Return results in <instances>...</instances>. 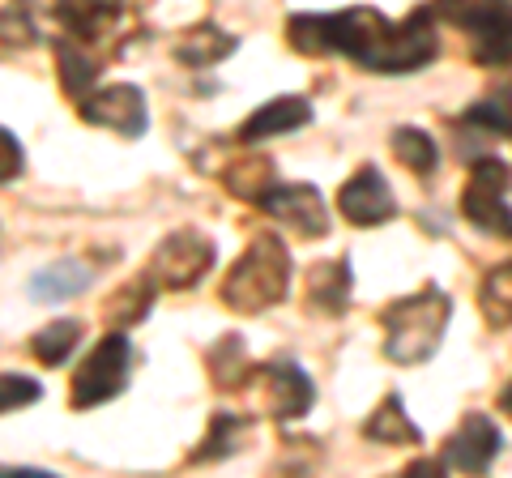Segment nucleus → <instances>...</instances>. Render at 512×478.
Returning a JSON list of instances; mask_svg holds the SVG:
<instances>
[{"mask_svg": "<svg viewBox=\"0 0 512 478\" xmlns=\"http://www.w3.org/2000/svg\"><path fill=\"white\" fill-rule=\"evenodd\" d=\"M124 0H56V22L73 39H103L120 22Z\"/></svg>", "mask_w": 512, "mask_h": 478, "instance_id": "ddd939ff", "label": "nucleus"}, {"mask_svg": "<svg viewBox=\"0 0 512 478\" xmlns=\"http://www.w3.org/2000/svg\"><path fill=\"white\" fill-rule=\"evenodd\" d=\"M235 52V35H222L218 26H197L188 30V35L180 39V47H175V56L184 60V65L192 69H205V65H218L222 56Z\"/></svg>", "mask_w": 512, "mask_h": 478, "instance_id": "a211bd4d", "label": "nucleus"}, {"mask_svg": "<svg viewBox=\"0 0 512 478\" xmlns=\"http://www.w3.org/2000/svg\"><path fill=\"white\" fill-rule=\"evenodd\" d=\"M508 5L512 0H431V13L444 18V22H453V26H461V30H478Z\"/></svg>", "mask_w": 512, "mask_h": 478, "instance_id": "b1692460", "label": "nucleus"}, {"mask_svg": "<svg viewBox=\"0 0 512 478\" xmlns=\"http://www.w3.org/2000/svg\"><path fill=\"white\" fill-rule=\"evenodd\" d=\"M478 304H483V316L495 329L512 325V261L495 265L483 278V286H478Z\"/></svg>", "mask_w": 512, "mask_h": 478, "instance_id": "aec40b11", "label": "nucleus"}, {"mask_svg": "<svg viewBox=\"0 0 512 478\" xmlns=\"http://www.w3.org/2000/svg\"><path fill=\"white\" fill-rule=\"evenodd\" d=\"M86 286H90V269L82 261H64V265H52V269H43V274H35L30 295H35L39 304H60V299H69V295H82Z\"/></svg>", "mask_w": 512, "mask_h": 478, "instance_id": "f3484780", "label": "nucleus"}, {"mask_svg": "<svg viewBox=\"0 0 512 478\" xmlns=\"http://www.w3.org/2000/svg\"><path fill=\"white\" fill-rule=\"evenodd\" d=\"M312 120V103L303 99V94H278V99H269L265 107H256L252 116L244 120V129H239V141H265V137H282V133H295L303 124Z\"/></svg>", "mask_w": 512, "mask_h": 478, "instance_id": "f8f14e48", "label": "nucleus"}, {"mask_svg": "<svg viewBox=\"0 0 512 478\" xmlns=\"http://www.w3.org/2000/svg\"><path fill=\"white\" fill-rule=\"evenodd\" d=\"M363 436L372 440V444H419V427H414V419L406 414L402 406V397L389 393L384 402L376 406V414L363 423Z\"/></svg>", "mask_w": 512, "mask_h": 478, "instance_id": "dca6fc26", "label": "nucleus"}, {"mask_svg": "<svg viewBox=\"0 0 512 478\" xmlns=\"http://www.w3.org/2000/svg\"><path fill=\"white\" fill-rule=\"evenodd\" d=\"M77 342H82V321H52L47 329L35 333L30 350H35V359L47 363V368H60V363L77 350Z\"/></svg>", "mask_w": 512, "mask_h": 478, "instance_id": "412c9836", "label": "nucleus"}, {"mask_svg": "<svg viewBox=\"0 0 512 478\" xmlns=\"http://www.w3.org/2000/svg\"><path fill=\"white\" fill-rule=\"evenodd\" d=\"M470 56H474V65H483V69L512 65V5L500 9L478 30H470Z\"/></svg>", "mask_w": 512, "mask_h": 478, "instance_id": "2eb2a0df", "label": "nucleus"}, {"mask_svg": "<svg viewBox=\"0 0 512 478\" xmlns=\"http://www.w3.org/2000/svg\"><path fill=\"white\" fill-rule=\"evenodd\" d=\"M291 286V252H286L282 235H256L248 252L231 265V274L222 278V304L231 312H265L286 299Z\"/></svg>", "mask_w": 512, "mask_h": 478, "instance_id": "7ed1b4c3", "label": "nucleus"}, {"mask_svg": "<svg viewBox=\"0 0 512 478\" xmlns=\"http://www.w3.org/2000/svg\"><path fill=\"white\" fill-rule=\"evenodd\" d=\"M248 376H252V368H248V359H244V342H239L235 333H227L222 346L214 350V380H218L222 389H239Z\"/></svg>", "mask_w": 512, "mask_h": 478, "instance_id": "a878e982", "label": "nucleus"}, {"mask_svg": "<svg viewBox=\"0 0 512 478\" xmlns=\"http://www.w3.org/2000/svg\"><path fill=\"white\" fill-rule=\"evenodd\" d=\"M338 210L350 227H380V222L397 218V197L389 180L380 175V167L363 163L350 180L338 188Z\"/></svg>", "mask_w": 512, "mask_h": 478, "instance_id": "9d476101", "label": "nucleus"}, {"mask_svg": "<svg viewBox=\"0 0 512 478\" xmlns=\"http://www.w3.org/2000/svg\"><path fill=\"white\" fill-rule=\"evenodd\" d=\"M508 184H512V171H508V163H500V158H478L470 167L466 193H461V214H466L470 227L512 239Z\"/></svg>", "mask_w": 512, "mask_h": 478, "instance_id": "20e7f679", "label": "nucleus"}, {"mask_svg": "<svg viewBox=\"0 0 512 478\" xmlns=\"http://www.w3.org/2000/svg\"><path fill=\"white\" fill-rule=\"evenodd\" d=\"M56 60H60V86L64 94H73V99H86L94 77H99V65L82 52V47L73 43H56Z\"/></svg>", "mask_w": 512, "mask_h": 478, "instance_id": "5701e85b", "label": "nucleus"}, {"mask_svg": "<svg viewBox=\"0 0 512 478\" xmlns=\"http://www.w3.org/2000/svg\"><path fill=\"white\" fill-rule=\"evenodd\" d=\"M154 291L158 286L150 282V278H141V282H133L128 291H120L116 299H111V321H120V325H133V321H141V316L150 312V304H154Z\"/></svg>", "mask_w": 512, "mask_h": 478, "instance_id": "cd10ccee", "label": "nucleus"}, {"mask_svg": "<svg viewBox=\"0 0 512 478\" xmlns=\"http://www.w3.org/2000/svg\"><path fill=\"white\" fill-rule=\"evenodd\" d=\"M448 316H453V304L440 286H423L406 299H397L393 308H384V355L402 368H414V363H427L440 350V338L448 329Z\"/></svg>", "mask_w": 512, "mask_h": 478, "instance_id": "f03ea898", "label": "nucleus"}, {"mask_svg": "<svg viewBox=\"0 0 512 478\" xmlns=\"http://www.w3.org/2000/svg\"><path fill=\"white\" fill-rule=\"evenodd\" d=\"M265 214H274L282 227H291L299 239H320L329 235V210L325 197L316 193L312 184H269L261 197H256Z\"/></svg>", "mask_w": 512, "mask_h": 478, "instance_id": "6e6552de", "label": "nucleus"}, {"mask_svg": "<svg viewBox=\"0 0 512 478\" xmlns=\"http://www.w3.org/2000/svg\"><path fill=\"white\" fill-rule=\"evenodd\" d=\"M461 124L483 129V133H495V137H512V90L487 94V99H478L474 107H466V111H461Z\"/></svg>", "mask_w": 512, "mask_h": 478, "instance_id": "4be33fe9", "label": "nucleus"}, {"mask_svg": "<svg viewBox=\"0 0 512 478\" xmlns=\"http://www.w3.org/2000/svg\"><path fill=\"white\" fill-rule=\"evenodd\" d=\"M406 474L414 478V474H444V470H440V457H436V461H410Z\"/></svg>", "mask_w": 512, "mask_h": 478, "instance_id": "2f4dec72", "label": "nucleus"}, {"mask_svg": "<svg viewBox=\"0 0 512 478\" xmlns=\"http://www.w3.org/2000/svg\"><path fill=\"white\" fill-rule=\"evenodd\" d=\"M128 355H133V346H128L124 333H107L73 376V406L90 410V406H103L111 397H120L128 385Z\"/></svg>", "mask_w": 512, "mask_h": 478, "instance_id": "39448f33", "label": "nucleus"}, {"mask_svg": "<svg viewBox=\"0 0 512 478\" xmlns=\"http://www.w3.org/2000/svg\"><path fill=\"white\" fill-rule=\"evenodd\" d=\"M504 449V436H500V427H495L487 414H466L461 419V427L453 436L444 440V449H440V470H453V474H483L491 470V461L500 457Z\"/></svg>", "mask_w": 512, "mask_h": 478, "instance_id": "0eeeda50", "label": "nucleus"}, {"mask_svg": "<svg viewBox=\"0 0 512 478\" xmlns=\"http://www.w3.org/2000/svg\"><path fill=\"white\" fill-rule=\"evenodd\" d=\"M389 150H393V158L402 167H410L414 175H431L436 171V163H440V150H436V141H431L423 129H393V137H389Z\"/></svg>", "mask_w": 512, "mask_h": 478, "instance_id": "6ab92c4d", "label": "nucleus"}, {"mask_svg": "<svg viewBox=\"0 0 512 478\" xmlns=\"http://www.w3.org/2000/svg\"><path fill=\"white\" fill-rule=\"evenodd\" d=\"M82 116L90 124H103V129H116L124 137H141L146 133V124H150L146 99H141L137 86H107V90L86 94Z\"/></svg>", "mask_w": 512, "mask_h": 478, "instance_id": "9b49d317", "label": "nucleus"}, {"mask_svg": "<svg viewBox=\"0 0 512 478\" xmlns=\"http://www.w3.org/2000/svg\"><path fill=\"white\" fill-rule=\"evenodd\" d=\"M500 406H504V414H512V385L500 393Z\"/></svg>", "mask_w": 512, "mask_h": 478, "instance_id": "473e14b6", "label": "nucleus"}, {"mask_svg": "<svg viewBox=\"0 0 512 478\" xmlns=\"http://www.w3.org/2000/svg\"><path fill=\"white\" fill-rule=\"evenodd\" d=\"M244 427H248V419H239V414H231V410H222V414H214V423H210V436H205V444L197 453H192V461H214V457H231L239 444H235V436H244Z\"/></svg>", "mask_w": 512, "mask_h": 478, "instance_id": "393cba45", "label": "nucleus"}, {"mask_svg": "<svg viewBox=\"0 0 512 478\" xmlns=\"http://www.w3.org/2000/svg\"><path fill=\"white\" fill-rule=\"evenodd\" d=\"M43 397V385L30 376H18V372H0V414L5 410H22L30 402Z\"/></svg>", "mask_w": 512, "mask_h": 478, "instance_id": "c85d7f7f", "label": "nucleus"}, {"mask_svg": "<svg viewBox=\"0 0 512 478\" xmlns=\"http://www.w3.org/2000/svg\"><path fill=\"white\" fill-rule=\"evenodd\" d=\"M0 39L9 43H30L35 35H30V18H26V0H22V13H18V0L0 13Z\"/></svg>", "mask_w": 512, "mask_h": 478, "instance_id": "c756f323", "label": "nucleus"}, {"mask_svg": "<svg viewBox=\"0 0 512 478\" xmlns=\"http://www.w3.org/2000/svg\"><path fill=\"white\" fill-rule=\"evenodd\" d=\"M269 184H274V163H265V158H256V163H235L227 171V188L235 197L252 201V205H256V197H261Z\"/></svg>", "mask_w": 512, "mask_h": 478, "instance_id": "bb28decb", "label": "nucleus"}, {"mask_svg": "<svg viewBox=\"0 0 512 478\" xmlns=\"http://www.w3.org/2000/svg\"><path fill=\"white\" fill-rule=\"evenodd\" d=\"M350 261L338 257V261H320L312 265L308 274V304L325 316H342L350 308Z\"/></svg>", "mask_w": 512, "mask_h": 478, "instance_id": "4468645a", "label": "nucleus"}, {"mask_svg": "<svg viewBox=\"0 0 512 478\" xmlns=\"http://www.w3.org/2000/svg\"><path fill=\"white\" fill-rule=\"evenodd\" d=\"M214 269V244L201 231H175L167 235L150 257L146 278L163 291H188Z\"/></svg>", "mask_w": 512, "mask_h": 478, "instance_id": "423d86ee", "label": "nucleus"}, {"mask_svg": "<svg viewBox=\"0 0 512 478\" xmlns=\"http://www.w3.org/2000/svg\"><path fill=\"white\" fill-rule=\"evenodd\" d=\"M252 376L261 380V393H265V406L274 419L291 423V419H303L316 402V385L312 376L299 368L295 359H269L261 368H252Z\"/></svg>", "mask_w": 512, "mask_h": 478, "instance_id": "1a4fd4ad", "label": "nucleus"}, {"mask_svg": "<svg viewBox=\"0 0 512 478\" xmlns=\"http://www.w3.org/2000/svg\"><path fill=\"white\" fill-rule=\"evenodd\" d=\"M286 43L299 56H346L372 73H414L440 52L431 9H414L406 22L393 26L380 9L367 5L342 13H295L286 22Z\"/></svg>", "mask_w": 512, "mask_h": 478, "instance_id": "f257e3e1", "label": "nucleus"}, {"mask_svg": "<svg viewBox=\"0 0 512 478\" xmlns=\"http://www.w3.org/2000/svg\"><path fill=\"white\" fill-rule=\"evenodd\" d=\"M22 163H26V154L18 146V137L9 129H0V180H13V175L22 171Z\"/></svg>", "mask_w": 512, "mask_h": 478, "instance_id": "7c9ffc66", "label": "nucleus"}]
</instances>
